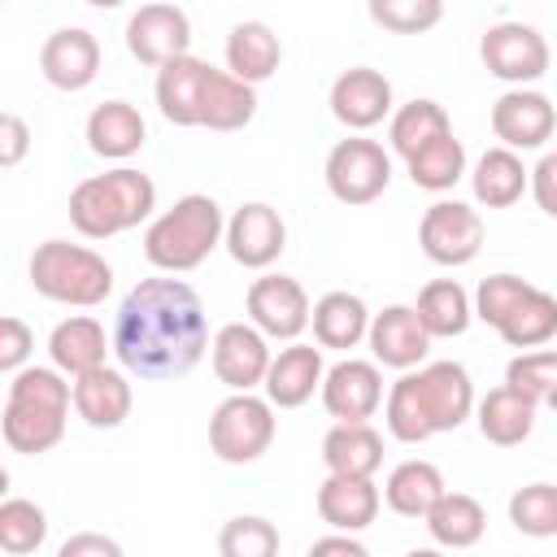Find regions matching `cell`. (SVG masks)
I'll list each match as a JSON object with an SVG mask.
<instances>
[{"label":"cell","instance_id":"1","mask_svg":"<svg viewBox=\"0 0 557 557\" xmlns=\"http://www.w3.org/2000/svg\"><path fill=\"white\" fill-rule=\"evenodd\" d=\"M209 348L200 296L183 278H144L126 292L113 322V352L139 379H178Z\"/></svg>","mask_w":557,"mask_h":557},{"label":"cell","instance_id":"2","mask_svg":"<svg viewBox=\"0 0 557 557\" xmlns=\"http://www.w3.org/2000/svg\"><path fill=\"white\" fill-rule=\"evenodd\" d=\"M74 387L57 370H22L9 383V400L0 413L4 444L13 453H48L65 435V413H70Z\"/></svg>","mask_w":557,"mask_h":557},{"label":"cell","instance_id":"3","mask_svg":"<svg viewBox=\"0 0 557 557\" xmlns=\"http://www.w3.org/2000/svg\"><path fill=\"white\" fill-rule=\"evenodd\" d=\"M157 205V187L139 170H109L91 174L70 191V222L87 239H109L139 226Z\"/></svg>","mask_w":557,"mask_h":557},{"label":"cell","instance_id":"4","mask_svg":"<svg viewBox=\"0 0 557 557\" xmlns=\"http://www.w3.org/2000/svg\"><path fill=\"white\" fill-rule=\"evenodd\" d=\"M222 239V209L213 196H183L174 200V209H165L148 235H144V257L157 265V270H170V274H183V270H196Z\"/></svg>","mask_w":557,"mask_h":557},{"label":"cell","instance_id":"5","mask_svg":"<svg viewBox=\"0 0 557 557\" xmlns=\"http://www.w3.org/2000/svg\"><path fill=\"white\" fill-rule=\"evenodd\" d=\"M26 274H30V287L57 305L91 309L113 292V265L100 252L83 244H65V239H44L30 252Z\"/></svg>","mask_w":557,"mask_h":557},{"label":"cell","instance_id":"6","mask_svg":"<svg viewBox=\"0 0 557 557\" xmlns=\"http://www.w3.org/2000/svg\"><path fill=\"white\" fill-rule=\"evenodd\" d=\"M274 444V413L270 400L252 392L226 396L209 418V448L226 466H248Z\"/></svg>","mask_w":557,"mask_h":557},{"label":"cell","instance_id":"7","mask_svg":"<svg viewBox=\"0 0 557 557\" xmlns=\"http://www.w3.org/2000/svg\"><path fill=\"white\" fill-rule=\"evenodd\" d=\"M326 187L339 205H370L392 183V161L374 139H339L326 152Z\"/></svg>","mask_w":557,"mask_h":557},{"label":"cell","instance_id":"8","mask_svg":"<svg viewBox=\"0 0 557 557\" xmlns=\"http://www.w3.org/2000/svg\"><path fill=\"white\" fill-rule=\"evenodd\" d=\"M418 244L435 265H466L483 248V218L461 200H435L422 213Z\"/></svg>","mask_w":557,"mask_h":557},{"label":"cell","instance_id":"9","mask_svg":"<svg viewBox=\"0 0 557 557\" xmlns=\"http://www.w3.org/2000/svg\"><path fill=\"white\" fill-rule=\"evenodd\" d=\"M126 48L139 65H170L178 57H191V22L183 9L174 4H144L131 22H126Z\"/></svg>","mask_w":557,"mask_h":557},{"label":"cell","instance_id":"10","mask_svg":"<svg viewBox=\"0 0 557 557\" xmlns=\"http://www.w3.org/2000/svg\"><path fill=\"white\" fill-rule=\"evenodd\" d=\"M479 57L487 65V74L505 78V83H531L548 70V44L535 26L527 22H500L479 39Z\"/></svg>","mask_w":557,"mask_h":557},{"label":"cell","instance_id":"11","mask_svg":"<svg viewBox=\"0 0 557 557\" xmlns=\"http://www.w3.org/2000/svg\"><path fill=\"white\" fill-rule=\"evenodd\" d=\"M248 318H252V326L261 335L296 339L309 326L313 309H309V296H305V287L296 278H287V274H261L248 287Z\"/></svg>","mask_w":557,"mask_h":557},{"label":"cell","instance_id":"12","mask_svg":"<svg viewBox=\"0 0 557 557\" xmlns=\"http://www.w3.org/2000/svg\"><path fill=\"white\" fill-rule=\"evenodd\" d=\"M270 348L265 335L248 322H226L213 335V374L231 387V392H252L257 383H265L270 374Z\"/></svg>","mask_w":557,"mask_h":557},{"label":"cell","instance_id":"13","mask_svg":"<svg viewBox=\"0 0 557 557\" xmlns=\"http://www.w3.org/2000/svg\"><path fill=\"white\" fill-rule=\"evenodd\" d=\"M226 248L244 270H265L278 261V252L287 248V226L278 218V209L252 200L244 209H235V218L226 222Z\"/></svg>","mask_w":557,"mask_h":557},{"label":"cell","instance_id":"14","mask_svg":"<svg viewBox=\"0 0 557 557\" xmlns=\"http://www.w3.org/2000/svg\"><path fill=\"white\" fill-rule=\"evenodd\" d=\"M413 383H418V400H422V409H426L431 431H457V426L470 418V409H474V387H470L466 366H457V361H435V366L418 370Z\"/></svg>","mask_w":557,"mask_h":557},{"label":"cell","instance_id":"15","mask_svg":"<svg viewBox=\"0 0 557 557\" xmlns=\"http://www.w3.org/2000/svg\"><path fill=\"white\" fill-rule=\"evenodd\" d=\"M39 70L57 91H83L100 74V44L83 26H65L44 39L39 48Z\"/></svg>","mask_w":557,"mask_h":557},{"label":"cell","instance_id":"16","mask_svg":"<svg viewBox=\"0 0 557 557\" xmlns=\"http://www.w3.org/2000/svg\"><path fill=\"white\" fill-rule=\"evenodd\" d=\"M331 113L348 131H370L392 113V83L370 65H352L331 83Z\"/></svg>","mask_w":557,"mask_h":557},{"label":"cell","instance_id":"17","mask_svg":"<svg viewBox=\"0 0 557 557\" xmlns=\"http://www.w3.org/2000/svg\"><path fill=\"white\" fill-rule=\"evenodd\" d=\"M383 400V379L374 361H339L322 379V405L339 422H366Z\"/></svg>","mask_w":557,"mask_h":557},{"label":"cell","instance_id":"18","mask_svg":"<svg viewBox=\"0 0 557 557\" xmlns=\"http://www.w3.org/2000/svg\"><path fill=\"white\" fill-rule=\"evenodd\" d=\"M553 126H557V113H553L548 96H540V91L513 87L492 104V131L509 152L513 148H540L553 135Z\"/></svg>","mask_w":557,"mask_h":557},{"label":"cell","instance_id":"19","mask_svg":"<svg viewBox=\"0 0 557 557\" xmlns=\"http://www.w3.org/2000/svg\"><path fill=\"white\" fill-rule=\"evenodd\" d=\"M209 74H213V65H205L196 57H178V61L161 65L157 70V109H161V117L174 122V126H200Z\"/></svg>","mask_w":557,"mask_h":557},{"label":"cell","instance_id":"20","mask_svg":"<svg viewBox=\"0 0 557 557\" xmlns=\"http://www.w3.org/2000/svg\"><path fill=\"white\" fill-rule=\"evenodd\" d=\"M370 352L392 370H409L431 352V335L409 305H392L370 322Z\"/></svg>","mask_w":557,"mask_h":557},{"label":"cell","instance_id":"21","mask_svg":"<svg viewBox=\"0 0 557 557\" xmlns=\"http://www.w3.org/2000/svg\"><path fill=\"white\" fill-rule=\"evenodd\" d=\"M322 348L313 344H287L265 374V400L278 409H296L313 396V387H322Z\"/></svg>","mask_w":557,"mask_h":557},{"label":"cell","instance_id":"22","mask_svg":"<svg viewBox=\"0 0 557 557\" xmlns=\"http://www.w3.org/2000/svg\"><path fill=\"white\" fill-rule=\"evenodd\" d=\"M74 409L96 431L122 426L131 418V383L109 366H100L91 374H78L74 379Z\"/></svg>","mask_w":557,"mask_h":557},{"label":"cell","instance_id":"23","mask_svg":"<svg viewBox=\"0 0 557 557\" xmlns=\"http://www.w3.org/2000/svg\"><path fill=\"white\" fill-rule=\"evenodd\" d=\"M322 461L331 474L370 479L383 466V440L370 422H335L322 440Z\"/></svg>","mask_w":557,"mask_h":557},{"label":"cell","instance_id":"24","mask_svg":"<svg viewBox=\"0 0 557 557\" xmlns=\"http://www.w3.org/2000/svg\"><path fill=\"white\" fill-rule=\"evenodd\" d=\"M87 148L96 157H109V161H122L131 152L144 148V117L135 104L126 100H104L91 109L87 117Z\"/></svg>","mask_w":557,"mask_h":557},{"label":"cell","instance_id":"25","mask_svg":"<svg viewBox=\"0 0 557 557\" xmlns=\"http://www.w3.org/2000/svg\"><path fill=\"white\" fill-rule=\"evenodd\" d=\"M318 513L326 527L335 531H361L374 522L379 513V487L370 479H344V474H331L322 487H318Z\"/></svg>","mask_w":557,"mask_h":557},{"label":"cell","instance_id":"26","mask_svg":"<svg viewBox=\"0 0 557 557\" xmlns=\"http://www.w3.org/2000/svg\"><path fill=\"white\" fill-rule=\"evenodd\" d=\"M283 61V48H278V35L265 26V22H239L231 35H226V65L239 83L257 87L265 83Z\"/></svg>","mask_w":557,"mask_h":557},{"label":"cell","instance_id":"27","mask_svg":"<svg viewBox=\"0 0 557 557\" xmlns=\"http://www.w3.org/2000/svg\"><path fill=\"white\" fill-rule=\"evenodd\" d=\"M48 352H52V366L65 370V374H91L104 366V326L96 318H65L52 326L48 335Z\"/></svg>","mask_w":557,"mask_h":557},{"label":"cell","instance_id":"28","mask_svg":"<svg viewBox=\"0 0 557 557\" xmlns=\"http://www.w3.org/2000/svg\"><path fill=\"white\" fill-rule=\"evenodd\" d=\"M535 409H540V405L527 400L522 392H513V387H492V392L479 400V431H483L487 444L513 448V444H522V440L531 435Z\"/></svg>","mask_w":557,"mask_h":557},{"label":"cell","instance_id":"29","mask_svg":"<svg viewBox=\"0 0 557 557\" xmlns=\"http://www.w3.org/2000/svg\"><path fill=\"white\" fill-rule=\"evenodd\" d=\"M313 339L318 348H357L370 335V313L361 305V296L352 292H326L313 305Z\"/></svg>","mask_w":557,"mask_h":557},{"label":"cell","instance_id":"30","mask_svg":"<svg viewBox=\"0 0 557 557\" xmlns=\"http://www.w3.org/2000/svg\"><path fill=\"white\" fill-rule=\"evenodd\" d=\"M444 474L431 461H400L387 479V505L400 518H426L444 496Z\"/></svg>","mask_w":557,"mask_h":557},{"label":"cell","instance_id":"31","mask_svg":"<svg viewBox=\"0 0 557 557\" xmlns=\"http://www.w3.org/2000/svg\"><path fill=\"white\" fill-rule=\"evenodd\" d=\"M470 183H474V200H479V205H487V209H509V205L522 200L531 174L522 170V161H518L509 148H487V152L479 157Z\"/></svg>","mask_w":557,"mask_h":557},{"label":"cell","instance_id":"32","mask_svg":"<svg viewBox=\"0 0 557 557\" xmlns=\"http://www.w3.org/2000/svg\"><path fill=\"white\" fill-rule=\"evenodd\" d=\"M483 527H487V513L466 492H444L440 505L426 513V531L444 548H470V544H479L483 540Z\"/></svg>","mask_w":557,"mask_h":557},{"label":"cell","instance_id":"33","mask_svg":"<svg viewBox=\"0 0 557 557\" xmlns=\"http://www.w3.org/2000/svg\"><path fill=\"white\" fill-rule=\"evenodd\" d=\"M418 322L426 326V335L435 339H448V335H461L466 326H470V296H466V287L457 283V278H435V283H426L422 292H418Z\"/></svg>","mask_w":557,"mask_h":557},{"label":"cell","instance_id":"34","mask_svg":"<svg viewBox=\"0 0 557 557\" xmlns=\"http://www.w3.org/2000/svg\"><path fill=\"white\" fill-rule=\"evenodd\" d=\"M257 113V91L248 83H239L231 70H213L209 74V91H205V113L200 126L209 131H239L248 126Z\"/></svg>","mask_w":557,"mask_h":557},{"label":"cell","instance_id":"35","mask_svg":"<svg viewBox=\"0 0 557 557\" xmlns=\"http://www.w3.org/2000/svg\"><path fill=\"white\" fill-rule=\"evenodd\" d=\"M448 135H453V122H448L444 104H435V100H409L392 117V148L405 161L418 157L422 148H431L435 139H448Z\"/></svg>","mask_w":557,"mask_h":557},{"label":"cell","instance_id":"36","mask_svg":"<svg viewBox=\"0 0 557 557\" xmlns=\"http://www.w3.org/2000/svg\"><path fill=\"white\" fill-rule=\"evenodd\" d=\"M500 339L509 344V348H535V344H548L553 335H557V300L548 296V292H531L500 326Z\"/></svg>","mask_w":557,"mask_h":557},{"label":"cell","instance_id":"37","mask_svg":"<svg viewBox=\"0 0 557 557\" xmlns=\"http://www.w3.org/2000/svg\"><path fill=\"white\" fill-rule=\"evenodd\" d=\"M466 174V148L461 139H435L431 148H422L418 157H409V178L422 191H448L457 178Z\"/></svg>","mask_w":557,"mask_h":557},{"label":"cell","instance_id":"38","mask_svg":"<svg viewBox=\"0 0 557 557\" xmlns=\"http://www.w3.org/2000/svg\"><path fill=\"white\" fill-rule=\"evenodd\" d=\"M44 535H48V518H44V509H39L35 500L13 496V500L0 505V548H4L9 557L35 553V548L44 544Z\"/></svg>","mask_w":557,"mask_h":557},{"label":"cell","instance_id":"39","mask_svg":"<svg viewBox=\"0 0 557 557\" xmlns=\"http://www.w3.org/2000/svg\"><path fill=\"white\" fill-rule=\"evenodd\" d=\"M509 522L531 535V540H548L557 535V487L553 483H527L509 496Z\"/></svg>","mask_w":557,"mask_h":557},{"label":"cell","instance_id":"40","mask_svg":"<svg viewBox=\"0 0 557 557\" xmlns=\"http://www.w3.org/2000/svg\"><path fill=\"white\" fill-rule=\"evenodd\" d=\"M218 557H278V527L257 513H239L218 531Z\"/></svg>","mask_w":557,"mask_h":557},{"label":"cell","instance_id":"41","mask_svg":"<svg viewBox=\"0 0 557 557\" xmlns=\"http://www.w3.org/2000/svg\"><path fill=\"white\" fill-rule=\"evenodd\" d=\"M387 431H392L400 444H422V440L435 435L431 422H426V409H422V400H418L413 374L396 379L392 392H387Z\"/></svg>","mask_w":557,"mask_h":557},{"label":"cell","instance_id":"42","mask_svg":"<svg viewBox=\"0 0 557 557\" xmlns=\"http://www.w3.org/2000/svg\"><path fill=\"white\" fill-rule=\"evenodd\" d=\"M505 387L522 392L527 400L544 405L557 396V352H522L505 370Z\"/></svg>","mask_w":557,"mask_h":557},{"label":"cell","instance_id":"43","mask_svg":"<svg viewBox=\"0 0 557 557\" xmlns=\"http://www.w3.org/2000/svg\"><path fill=\"white\" fill-rule=\"evenodd\" d=\"M370 17L392 35H422L444 17L440 0H370Z\"/></svg>","mask_w":557,"mask_h":557},{"label":"cell","instance_id":"44","mask_svg":"<svg viewBox=\"0 0 557 557\" xmlns=\"http://www.w3.org/2000/svg\"><path fill=\"white\" fill-rule=\"evenodd\" d=\"M535 292V283L518 278V274H492L479 283V296H474V313L487 322V326H500L527 296Z\"/></svg>","mask_w":557,"mask_h":557},{"label":"cell","instance_id":"45","mask_svg":"<svg viewBox=\"0 0 557 557\" xmlns=\"http://www.w3.org/2000/svg\"><path fill=\"white\" fill-rule=\"evenodd\" d=\"M30 344H35L30 326H26L22 318L4 313V318H0V370H17V366L30 357Z\"/></svg>","mask_w":557,"mask_h":557},{"label":"cell","instance_id":"46","mask_svg":"<svg viewBox=\"0 0 557 557\" xmlns=\"http://www.w3.org/2000/svg\"><path fill=\"white\" fill-rule=\"evenodd\" d=\"M57 557H126V553H122L117 540H109V535H100V531H78V535H70V540L57 548Z\"/></svg>","mask_w":557,"mask_h":557},{"label":"cell","instance_id":"47","mask_svg":"<svg viewBox=\"0 0 557 557\" xmlns=\"http://www.w3.org/2000/svg\"><path fill=\"white\" fill-rule=\"evenodd\" d=\"M30 148V131L17 113H0V165H17Z\"/></svg>","mask_w":557,"mask_h":557},{"label":"cell","instance_id":"48","mask_svg":"<svg viewBox=\"0 0 557 557\" xmlns=\"http://www.w3.org/2000/svg\"><path fill=\"white\" fill-rule=\"evenodd\" d=\"M531 191H535V205L557 218V152H548V157L531 170Z\"/></svg>","mask_w":557,"mask_h":557},{"label":"cell","instance_id":"49","mask_svg":"<svg viewBox=\"0 0 557 557\" xmlns=\"http://www.w3.org/2000/svg\"><path fill=\"white\" fill-rule=\"evenodd\" d=\"M305 557H370V553H366V544H357L348 535H322V540L309 544Z\"/></svg>","mask_w":557,"mask_h":557},{"label":"cell","instance_id":"50","mask_svg":"<svg viewBox=\"0 0 557 557\" xmlns=\"http://www.w3.org/2000/svg\"><path fill=\"white\" fill-rule=\"evenodd\" d=\"M405 557H444V553H435V548H413V553H405Z\"/></svg>","mask_w":557,"mask_h":557},{"label":"cell","instance_id":"51","mask_svg":"<svg viewBox=\"0 0 557 557\" xmlns=\"http://www.w3.org/2000/svg\"><path fill=\"white\" fill-rule=\"evenodd\" d=\"M548 405H553V413H557V396H553V400H548Z\"/></svg>","mask_w":557,"mask_h":557}]
</instances>
